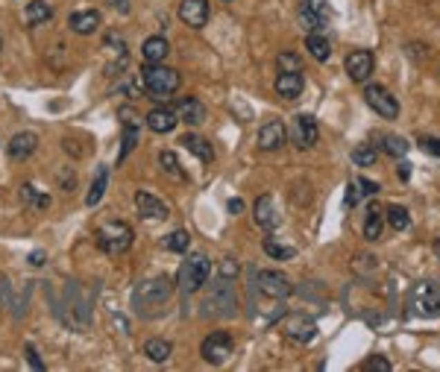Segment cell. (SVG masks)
<instances>
[{
    "mask_svg": "<svg viewBox=\"0 0 440 372\" xmlns=\"http://www.w3.org/2000/svg\"><path fill=\"white\" fill-rule=\"evenodd\" d=\"M170 293H174V281L167 276L147 279L136 288V293H132V308H136V314H141V317H158L162 308L167 305Z\"/></svg>",
    "mask_w": 440,
    "mask_h": 372,
    "instance_id": "obj_1",
    "label": "cell"
},
{
    "mask_svg": "<svg viewBox=\"0 0 440 372\" xmlns=\"http://www.w3.org/2000/svg\"><path fill=\"white\" fill-rule=\"evenodd\" d=\"M141 85H144V91L150 94L153 100H167L170 94L179 91L182 77H179V71L167 68L165 62H156V65H147L141 71Z\"/></svg>",
    "mask_w": 440,
    "mask_h": 372,
    "instance_id": "obj_2",
    "label": "cell"
},
{
    "mask_svg": "<svg viewBox=\"0 0 440 372\" xmlns=\"http://www.w3.org/2000/svg\"><path fill=\"white\" fill-rule=\"evenodd\" d=\"M94 241L106 255H124L132 246V241H136V232H132V226L124 220H106L103 226L94 232Z\"/></svg>",
    "mask_w": 440,
    "mask_h": 372,
    "instance_id": "obj_3",
    "label": "cell"
},
{
    "mask_svg": "<svg viewBox=\"0 0 440 372\" xmlns=\"http://www.w3.org/2000/svg\"><path fill=\"white\" fill-rule=\"evenodd\" d=\"M209 276H212V261L205 258V252H194V255H188V261H182L176 281L185 293H197L209 281Z\"/></svg>",
    "mask_w": 440,
    "mask_h": 372,
    "instance_id": "obj_4",
    "label": "cell"
},
{
    "mask_svg": "<svg viewBox=\"0 0 440 372\" xmlns=\"http://www.w3.org/2000/svg\"><path fill=\"white\" fill-rule=\"evenodd\" d=\"M408 308L414 317H423V319L440 317V288L434 281H417L408 296Z\"/></svg>",
    "mask_w": 440,
    "mask_h": 372,
    "instance_id": "obj_5",
    "label": "cell"
},
{
    "mask_svg": "<svg viewBox=\"0 0 440 372\" xmlns=\"http://www.w3.org/2000/svg\"><path fill=\"white\" fill-rule=\"evenodd\" d=\"M205 308H212V311L223 319L238 314V293H235V284H232L229 276H220L217 272L212 293H209V299H205Z\"/></svg>",
    "mask_w": 440,
    "mask_h": 372,
    "instance_id": "obj_6",
    "label": "cell"
},
{
    "mask_svg": "<svg viewBox=\"0 0 440 372\" xmlns=\"http://www.w3.org/2000/svg\"><path fill=\"white\" fill-rule=\"evenodd\" d=\"M232 349H235V340H232V334H229V331H212L209 337L200 343L203 361H205V364H212V366H223V364L229 361Z\"/></svg>",
    "mask_w": 440,
    "mask_h": 372,
    "instance_id": "obj_7",
    "label": "cell"
},
{
    "mask_svg": "<svg viewBox=\"0 0 440 372\" xmlns=\"http://www.w3.org/2000/svg\"><path fill=\"white\" fill-rule=\"evenodd\" d=\"M255 288H259L262 296H267L273 302H285L293 293V284L279 270H259L255 272Z\"/></svg>",
    "mask_w": 440,
    "mask_h": 372,
    "instance_id": "obj_8",
    "label": "cell"
},
{
    "mask_svg": "<svg viewBox=\"0 0 440 372\" xmlns=\"http://www.w3.org/2000/svg\"><path fill=\"white\" fill-rule=\"evenodd\" d=\"M364 100L378 118H385V120H396L399 118V100L385 89V85H367Z\"/></svg>",
    "mask_w": 440,
    "mask_h": 372,
    "instance_id": "obj_9",
    "label": "cell"
},
{
    "mask_svg": "<svg viewBox=\"0 0 440 372\" xmlns=\"http://www.w3.org/2000/svg\"><path fill=\"white\" fill-rule=\"evenodd\" d=\"M282 331L293 343H311L317 337V322L311 317H305V314H288L282 319Z\"/></svg>",
    "mask_w": 440,
    "mask_h": 372,
    "instance_id": "obj_10",
    "label": "cell"
},
{
    "mask_svg": "<svg viewBox=\"0 0 440 372\" xmlns=\"http://www.w3.org/2000/svg\"><path fill=\"white\" fill-rule=\"evenodd\" d=\"M179 18H182V24H188L191 30H203L212 18L209 0H179Z\"/></svg>",
    "mask_w": 440,
    "mask_h": 372,
    "instance_id": "obj_11",
    "label": "cell"
},
{
    "mask_svg": "<svg viewBox=\"0 0 440 372\" xmlns=\"http://www.w3.org/2000/svg\"><path fill=\"white\" fill-rule=\"evenodd\" d=\"M288 144V127L282 120H267L259 129V150L264 153H276Z\"/></svg>",
    "mask_w": 440,
    "mask_h": 372,
    "instance_id": "obj_12",
    "label": "cell"
},
{
    "mask_svg": "<svg viewBox=\"0 0 440 372\" xmlns=\"http://www.w3.org/2000/svg\"><path fill=\"white\" fill-rule=\"evenodd\" d=\"M344 68H347V77L352 82H367V80H370V73H373V68H376V59H373L370 50H352L347 56V62H344Z\"/></svg>",
    "mask_w": 440,
    "mask_h": 372,
    "instance_id": "obj_13",
    "label": "cell"
},
{
    "mask_svg": "<svg viewBox=\"0 0 440 372\" xmlns=\"http://www.w3.org/2000/svg\"><path fill=\"white\" fill-rule=\"evenodd\" d=\"M144 123H147V129H150V132H156V135H167V132H174V129H176L179 118H176V109L156 106V109L147 111Z\"/></svg>",
    "mask_w": 440,
    "mask_h": 372,
    "instance_id": "obj_14",
    "label": "cell"
},
{
    "mask_svg": "<svg viewBox=\"0 0 440 372\" xmlns=\"http://www.w3.org/2000/svg\"><path fill=\"white\" fill-rule=\"evenodd\" d=\"M136 208L144 220H167L170 217V208L165 200H158L150 191H138L136 194Z\"/></svg>",
    "mask_w": 440,
    "mask_h": 372,
    "instance_id": "obj_15",
    "label": "cell"
},
{
    "mask_svg": "<svg viewBox=\"0 0 440 372\" xmlns=\"http://www.w3.org/2000/svg\"><path fill=\"white\" fill-rule=\"evenodd\" d=\"M293 144L300 147V150H309V147L317 144V138H320V129H317V123L311 115H300L297 120H293V132H291Z\"/></svg>",
    "mask_w": 440,
    "mask_h": 372,
    "instance_id": "obj_16",
    "label": "cell"
},
{
    "mask_svg": "<svg viewBox=\"0 0 440 372\" xmlns=\"http://www.w3.org/2000/svg\"><path fill=\"white\" fill-rule=\"evenodd\" d=\"M35 150H39V135L35 132H18V135H12L9 144H6V153H9L12 161L30 158Z\"/></svg>",
    "mask_w": 440,
    "mask_h": 372,
    "instance_id": "obj_17",
    "label": "cell"
},
{
    "mask_svg": "<svg viewBox=\"0 0 440 372\" xmlns=\"http://www.w3.org/2000/svg\"><path fill=\"white\" fill-rule=\"evenodd\" d=\"M253 217H255V223H259L262 229H267V232H273L279 223H282V217H279L276 203H273V196H271V194H264V196H259V200H255V205H253Z\"/></svg>",
    "mask_w": 440,
    "mask_h": 372,
    "instance_id": "obj_18",
    "label": "cell"
},
{
    "mask_svg": "<svg viewBox=\"0 0 440 372\" xmlns=\"http://www.w3.org/2000/svg\"><path fill=\"white\" fill-rule=\"evenodd\" d=\"M305 89V77L300 71H282L276 77V94L282 97V100H297Z\"/></svg>",
    "mask_w": 440,
    "mask_h": 372,
    "instance_id": "obj_19",
    "label": "cell"
},
{
    "mask_svg": "<svg viewBox=\"0 0 440 372\" xmlns=\"http://www.w3.org/2000/svg\"><path fill=\"white\" fill-rule=\"evenodd\" d=\"M100 12L97 9H82V12H73V15L68 18V27L71 32H77V35H91L97 27H100Z\"/></svg>",
    "mask_w": 440,
    "mask_h": 372,
    "instance_id": "obj_20",
    "label": "cell"
},
{
    "mask_svg": "<svg viewBox=\"0 0 440 372\" xmlns=\"http://www.w3.org/2000/svg\"><path fill=\"white\" fill-rule=\"evenodd\" d=\"M176 118L182 123H188V127H200V123H205V106L197 97H185V100H179V106H176Z\"/></svg>",
    "mask_w": 440,
    "mask_h": 372,
    "instance_id": "obj_21",
    "label": "cell"
},
{
    "mask_svg": "<svg viewBox=\"0 0 440 372\" xmlns=\"http://www.w3.org/2000/svg\"><path fill=\"white\" fill-rule=\"evenodd\" d=\"M167 53H170V44H167L165 35H150V39H147V41L141 44V56H144L147 65L165 62V59H167Z\"/></svg>",
    "mask_w": 440,
    "mask_h": 372,
    "instance_id": "obj_22",
    "label": "cell"
},
{
    "mask_svg": "<svg viewBox=\"0 0 440 372\" xmlns=\"http://www.w3.org/2000/svg\"><path fill=\"white\" fill-rule=\"evenodd\" d=\"M182 147H185L188 153H194L197 156L203 165H212L214 161V147L205 141V138H200V135H194V132H188V135H182V141H179Z\"/></svg>",
    "mask_w": 440,
    "mask_h": 372,
    "instance_id": "obj_23",
    "label": "cell"
},
{
    "mask_svg": "<svg viewBox=\"0 0 440 372\" xmlns=\"http://www.w3.org/2000/svg\"><path fill=\"white\" fill-rule=\"evenodd\" d=\"M382 229H385V205L370 203V208H367V220H364V238L378 241L382 238Z\"/></svg>",
    "mask_w": 440,
    "mask_h": 372,
    "instance_id": "obj_24",
    "label": "cell"
},
{
    "mask_svg": "<svg viewBox=\"0 0 440 372\" xmlns=\"http://www.w3.org/2000/svg\"><path fill=\"white\" fill-rule=\"evenodd\" d=\"M376 141L378 147L387 153V156H394V158H405L408 150H411V144L402 138V135H394V132H382V135H376Z\"/></svg>",
    "mask_w": 440,
    "mask_h": 372,
    "instance_id": "obj_25",
    "label": "cell"
},
{
    "mask_svg": "<svg viewBox=\"0 0 440 372\" xmlns=\"http://www.w3.org/2000/svg\"><path fill=\"white\" fill-rule=\"evenodd\" d=\"M53 18V6L47 3V0H30L27 9H24V21L30 24V27H39V24H47Z\"/></svg>",
    "mask_w": 440,
    "mask_h": 372,
    "instance_id": "obj_26",
    "label": "cell"
},
{
    "mask_svg": "<svg viewBox=\"0 0 440 372\" xmlns=\"http://www.w3.org/2000/svg\"><path fill=\"white\" fill-rule=\"evenodd\" d=\"M144 355L150 357L153 364H165L170 355H174V343L165 340V337H153V340H147L144 343Z\"/></svg>",
    "mask_w": 440,
    "mask_h": 372,
    "instance_id": "obj_27",
    "label": "cell"
},
{
    "mask_svg": "<svg viewBox=\"0 0 440 372\" xmlns=\"http://www.w3.org/2000/svg\"><path fill=\"white\" fill-rule=\"evenodd\" d=\"M385 220L390 223V229H396V232H408V229H411V214H408V208H405V205H399V203L385 205Z\"/></svg>",
    "mask_w": 440,
    "mask_h": 372,
    "instance_id": "obj_28",
    "label": "cell"
},
{
    "mask_svg": "<svg viewBox=\"0 0 440 372\" xmlns=\"http://www.w3.org/2000/svg\"><path fill=\"white\" fill-rule=\"evenodd\" d=\"M106 188H109V167H97V173H94V182H91V191H89V196H85V205L89 208H94L97 203L103 200V194H106Z\"/></svg>",
    "mask_w": 440,
    "mask_h": 372,
    "instance_id": "obj_29",
    "label": "cell"
},
{
    "mask_svg": "<svg viewBox=\"0 0 440 372\" xmlns=\"http://www.w3.org/2000/svg\"><path fill=\"white\" fill-rule=\"evenodd\" d=\"M305 50L311 53V59L317 62H326L332 56V44H329L326 35H317V32H309V39H305Z\"/></svg>",
    "mask_w": 440,
    "mask_h": 372,
    "instance_id": "obj_30",
    "label": "cell"
},
{
    "mask_svg": "<svg viewBox=\"0 0 440 372\" xmlns=\"http://www.w3.org/2000/svg\"><path fill=\"white\" fill-rule=\"evenodd\" d=\"M141 141V129H138V123H124V138H120V153H118V165L124 161L132 150L138 147Z\"/></svg>",
    "mask_w": 440,
    "mask_h": 372,
    "instance_id": "obj_31",
    "label": "cell"
},
{
    "mask_svg": "<svg viewBox=\"0 0 440 372\" xmlns=\"http://www.w3.org/2000/svg\"><path fill=\"white\" fill-rule=\"evenodd\" d=\"M158 167H162L167 176L179 179V182H185V179H188V173L182 170V165H179V158H176L174 150H162V153H158Z\"/></svg>",
    "mask_w": 440,
    "mask_h": 372,
    "instance_id": "obj_32",
    "label": "cell"
},
{
    "mask_svg": "<svg viewBox=\"0 0 440 372\" xmlns=\"http://www.w3.org/2000/svg\"><path fill=\"white\" fill-rule=\"evenodd\" d=\"M378 161V147L370 144V141H364L358 144L356 150H352V165H358V167H373Z\"/></svg>",
    "mask_w": 440,
    "mask_h": 372,
    "instance_id": "obj_33",
    "label": "cell"
},
{
    "mask_svg": "<svg viewBox=\"0 0 440 372\" xmlns=\"http://www.w3.org/2000/svg\"><path fill=\"white\" fill-rule=\"evenodd\" d=\"M188 246H191V234L185 229H176L165 238V250L170 252H188Z\"/></svg>",
    "mask_w": 440,
    "mask_h": 372,
    "instance_id": "obj_34",
    "label": "cell"
},
{
    "mask_svg": "<svg viewBox=\"0 0 440 372\" xmlns=\"http://www.w3.org/2000/svg\"><path fill=\"white\" fill-rule=\"evenodd\" d=\"M264 252L271 258H276V261H291V258H297V250H293V246H282V243H276L271 238L264 241Z\"/></svg>",
    "mask_w": 440,
    "mask_h": 372,
    "instance_id": "obj_35",
    "label": "cell"
},
{
    "mask_svg": "<svg viewBox=\"0 0 440 372\" xmlns=\"http://www.w3.org/2000/svg\"><path fill=\"white\" fill-rule=\"evenodd\" d=\"M21 200L27 205H33V208H51V196L39 194L33 185H24V188H21Z\"/></svg>",
    "mask_w": 440,
    "mask_h": 372,
    "instance_id": "obj_36",
    "label": "cell"
},
{
    "mask_svg": "<svg viewBox=\"0 0 440 372\" xmlns=\"http://www.w3.org/2000/svg\"><path fill=\"white\" fill-rule=\"evenodd\" d=\"M361 200H364L361 179H352V182L347 185V196H344V203H347V208H356V205H361Z\"/></svg>",
    "mask_w": 440,
    "mask_h": 372,
    "instance_id": "obj_37",
    "label": "cell"
},
{
    "mask_svg": "<svg viewBox=\"0 0 440 372\" xmlns=\"http://www.w3.org/2000/svg\"><path fill=\"white\" fill-rule=\"evenodd\" d=\"M276 65H279V71H300V68H302V59H300L297 53H291V50H285V53H279V59H276Z\"/></svg>",
    "mask_w": 440,
    "mask_h": 372,
    "instance_id": "obj_38",
    "label": "cell"
},
{
    "mask_svg": "<svg viewBox=\"0 0 440 372\" xmlns=\"http://www.w3.org/2000/svg\"><path fill=\"white\" fill-rule=\"evenodd\" d=\"M417 144H420V150L432 153V156H440V138H434V135H420Z\"/></svg>",
    "mask_w": 440,
    "mask_h": 372,
    "instance_id": "obj_39",
    "label": "cell"
},
{
    "mask_svg": "<svg viewBox=\"0 0 440 372\" xmlns=\"http://www.w3.org/2000/svg\"><path fill=\"white\" fill-rule=\"evenodd\" d=\"M364 369H378V372H390V369H394V364H390L387 357H382V355H373L370 361L364 364Z\"/></svg>",
    "mask_w": 440,
    "mask_h": 372,
    "instance_id": "obj_40",
    "label": "cell"
},
{
    "mask_svg": "<svg viewBox=\"0 0 440 372\" xmlns=\"http://www.w3.org/2000/svg\"><path fill=\"white\" fill-rule=\"evenodd\" d=\"M24 352H27V364H30L35 372H44V361L39 357V352H35V346H27Z\"/></svg>",
    "mask_w": 440,
    "mask_h": 372,
    "instance_id": "obj_41",
    "label": "cell"
},
{
    "mask_svg": "<svg viewBox=\"0 0 440 372\" xmlns=\"http://www.w3.org/2000/svg\"><path fill=\"white\" fill-rule=\"evenodd\" d=\"M220 276H229V279L238 276V261H235V258H226V261L220 264Z\"/></svg>",
    "mask_w": 440,
    "mask_h": 372,
    "instance_id": "obj_42",
    "label": "cell"
},
{
    "mask_svg": "<svg viewBox=\"0 0 440 372\" xmlns=\"http://www.w3.org/2000/svg\"><path fill=\"white\" fill-rule=\"evenodd\" d=\"M361 179V188H364V196H376L378 191H382V188H378V182H373V179H364V176H358Z\"/></svg>",
    "mask_w": 440,
    "mask_h": 372,
    "instance_id": "obj_43",
    "label": "cell"
},
{
    "mask_svg": "<svg viewBox=\"0 0 440 372\" xmlns=\"http://www.w3.org/2000/svg\"><path fill=\"white\" fill-rule=\"evenodd\" d=\"M44 261H47V255H44L42 250H33V252H30V264H33V267H42Z\"/></svg>",
    "mask_w": 440,
    "mask_h": 372,
    "instance_id": "obj_44",
    "label": "cell"
},
{
    "mask_svg": "<svg viewBox=\"0 0 440 372\" xmlns=\"http://www.w3.org/2000/svg\"><path fill=\"white\" fill-rule=\"evenodd\" d=\"M396 173H399L402 182H408V179H411V165H408V161H402V165L396 167Z\"/></svg>",
    "mask_w": 440,
    "mask_h": 372,
    "instance_id": "obj_45",
    "label": "cell"
},
{
    "mask_svg": "<svg viewBox=\"0 0 440 372\" xmlns=\"http://www.w3.org/2000/svg\"><path fill=\"white\" fill-rule=\"evenodd\" d=\"M112 9H118V12H129V0H106Z\"/></svg>",
    "mask_w": 440,
    "mask_h": 372,
    "instance_id": "obj_46",
    "label": "cell"
},
{
    "mask_svg": "<svg viewBox=\"0 0 440 372\" xmlns=\"http://www.w3.org/2000/svg\"><path fill=\"white\" fill-rule=\"evenodd\" d=\"M226 208H229L232 214H241V212H244V200H229Z\"/></svg>",
    "mask_w": 440,
    "mask_h": 372,
    "instance_id": "obj_47",
    "label": "cell"
},
{
    "mask_svg": "<svg viewBox=\"0 0 440 372\" xmlns=\"http://www.w3.org/2000/svg\"><path fill=\"white\" fill-rule=\"evenodd\" d=\"M432 250H434V255L440 258V238H434V243H432Z\"/></svg>",
    "mask_w": 440,
    "mask_h": 372,
    "instance_id": "obj_48",
    "label": "cell"
},
{
    "mask_svg": "<svg viewBox=\"0 0 440 372\" xmlns=\"http://www.w3.org/2000/svg\"><path fill=\"white\" fill-rule=\"evenodd\" d=\"M0 50H3V35H0Z\"/></svg>",
    "mask_w": 440,
    "mask_h": 372,
    "instance_id": "obj_49",
    "label": "cell"
}]
</instances>
